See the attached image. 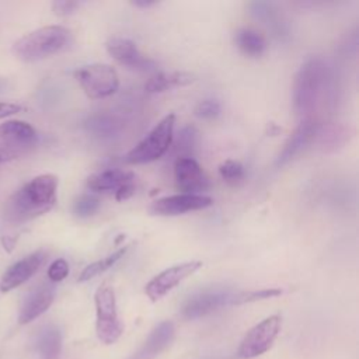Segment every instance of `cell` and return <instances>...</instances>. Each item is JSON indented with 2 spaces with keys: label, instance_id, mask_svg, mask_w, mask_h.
<instances>
[{
  "label": "cell",
  "instance_id": "1",
  "mask_svg": "<svg viewBox=\"0 0 359 359\" xmlns=\"http://www.w3.org/2000/svg\"><path fill=\"white\" fill-rule=\"evenodd\" d=\"M335 94L334 73L328 63L313 56L297 70L293 81V107L302 119L314 118L324 102H331Z\"/></svg>",
  "mask_w": 359,
  "mask_h": 359
},
{
  "label": "cell",
  "instance_id": "2",
  "mask_svg": "<svg viewBox=\"0 0 359 359\" xmlns=\"http://www.w3.org/2000/svg\"><path fill=\"white\" fill-rule=\"evenodd\" d=\"M56 175L42 174L32 178L7 199L4 217L11 223H22L50 210L56 203Z\"/></svg>",
  "mask_w": 359,
  "mask_h": 359
},
{
  "label": "cell",
  "instance_id": "3",
  "mask_svg": "<svg viewBox=\"0 0 359 359\" xmlns=\"http://www.w3.org/2000/svg\"><path fill=\"white\" fill-rule=\"evenodd\" d=\"M73 42V34L63 25H46L17 39L13 53L22 62H36L66 50Z\"/></svg>",
  "mask_w": 359,
  "mask_h": 359
},
{
  "label": "cell",
  "instance_id": "4",
  "mask_svg": "<svg viewBox=\"0 0 359 359\" xmlns=\"http://www.w3.org/2000/svg\"><path fill=\"white\" fill-rule=\"evenodd\" d=\"M175 115H165L133 149H130L125 161L128 164H146L160 158L170 147L174 137Z\"/></svg>",
  "mask_w": 359,
  "mask_h": 359
},
{
  "label": "cell",
  "instance_id": "5",
  "mask_svg": "<svg viewBox=\"0 0 359 359\" xmlns=\"http://www.w3.org/2000/svg\"><path fill=\"white\" fill-rule=\"evenodd\" d=\"M94 303L95 332L98 339L105 345L115 344L121 338L123 327L118 316L116 297L114 289L108 283L101 285L94 294Z\"/></svg>",
  "mask_w": 359,
  "mask_h": 359
},
{
  "label": "cell",
  "instance_id": "6",
  "mask_svg": "<svg viewBox=\"0 0 359 359\" xmlns=\"http://www.w3.org/2000/svg\"><path fill=\"white\" fill-rule=\"evenodd\" d=\"M233 304H240V292L223 287L205 289L194 293L185 300L181 314L185 320H196Z\"/></svg>",
  "mask_w": 359,
  "mask_h": 359
},
{
  "label": "cell",
  "instance_id": "7",
  "mask_svg": "<svg viewBox=\"0 0 359 359\" xmlns=\"http://www.w3.org/2000/svg\"><path fill=\"white\" fill-rule=\"evenodd\" d=\"M76 79L86 95L93 100L109 97L119 87L116 70L105 63H93L80 67L76 72Z\"/></svg>",
  "mask_w": 359,
  "mask_h": 359
},
{
  "label": "cell",
  "instance_id": "8",
  "mask_svg": "<svg viewBox=\"0 0 359 359\" xmlns=\"http://www.w3.org/2000/svg\"><path fill=\"white\" fill-rule=\"evenodd\" d=\"M282 325V318L278 314L269 316L255 324L241 339L237 356L240 359H252L261 356L273 345Z\"/></svg>",
  "mask_w": 359,
  "mask_h": 359
},
{
  "label": "cell",
  "instance_id": "9",
  "mask_svg": "<svg viewBox=\"0 0 359 359\" xmlns=\"http://www.w3.org/2000/svg\"><path fill=\"white\" fill-rule=\"evenodd\" d=\"M201 266V261H188L172 265L157 273L154 278H151L149 283L144 286V293L151 302H158L165 294H168L175 286H178L184 279L195 273Z\"/></svg>",
  "mask_w": 359,
  "mask_h": 359
},
{
  "label": "cell",
  "instance_id": "10",
  "mask_svg": "<svg viewBox=\"0 0 359 359\" xmlns=\"http://www.w3.org/2000/svg\"><path fill=\"white\" fill-rule=\"evenodd\" d=\"M213 203L210 196L202 194H175L156 199L149 210L158 216H177L187 212L206 209Z\"/></svg>",
  "mask_w": 359,
  "mask_h": 359
},
{
  "label": "cell",
  "instance_id": "11",
  "mask_svg": "<svg viewBox=\"0 0 359 359\" xmlns=\"http://www.w3.org/2000/svg\"><path fill=\"white\" fill-rule=\"evenodd\" d=\"M107 52L122 66L137 72H156L153 59L143 55L136 43L128 38H112L107 42Z\"/></svg>",
  "mask_w": 359,
  "mask_h": 359
},
{
  "label": "cell",
  "instance_id": "12",
  "mask_svg": "<svg viewBox=\"0 0 359 359\" xmlns=\"http://www.w3.org/2000/svg\"><path fill=\"white\" fill-rule=\"evenodd\" d=\"M174 177L182 194H199L209 187L198 161L189 156H180L174 163Z\"/></svg>",
  "mask_w": 359,
  "mask_h": 359
},
{
  "label": "cell",
  "instance_id": "13",
  "mask_svg": "<svg viewBox=\"0 0 359 359\" xmlns=\"http://www.w3.org/2000/svg\"><path fill=\"white\" fill-rule=\"evenodd\" d=\"M248 10L250 14L264 24L275 38L279 41H287L290 38V25L275 3L252 1L248 4Z\"/></svg>",
  "mask_w": 359,
  "mask_h": 359
},
{
  "label": "cell",
  "instance_id": "14",
  "mask_svg": "<svg viewBox=\"0 0 359 359\" xmlns=\"http://www.w3.org/2000/svg\"><path fill=\"white\" fill-rule=\"evenodd\" d=\"M318 121L316 118L302 119L296 126L293 133L286 140L282 151L276 158V167H283L290 163L297 154H300L310 143L314 142V136L318 128Z\"/></svg>",
  "mask_w": 359,
  "mask_h": 359
},
{
  "label": "cell",
  "instance_id": "15",
  "mask_svg": "<svg viewBox=\"0 0 359 359\" xmlns=\"http://www.w3.org/2000/svg\"><path fill=\"white\" fill-rule=\"evenodd\" d=\"M45 257L46 254L39 250L14 262L3 273L0 279V290L6 293L27 282L41 268V265L45 261Z\"/></svg>",
  "mask_w": 359,
  "mask_h": 359
},
{
  "label": "cell",
  "instance_id": "16",
  "mask_svg": "<svg viewBox=\"0 0 359 359\" xmlns=\"http://www.w3.org/2000/svg\"><path fill=\"white\" fill-rule=\"evenodd\" d=\"M175 337V327L171 321L165 320L158 323L144 342L128 359H156L165 348L170 346Z\"/></svg>",
  "mask_w": 359,
  "mask_h": 359
},
{
  "label": "cell",
  "instance_id": "17",
  "mask_svg": "<svg viewBox=\"0 0 359 359\" xmlns=\"http://www.w3.org/2000/svg\"><path fill=\"white\" fill-rule=\"evenodd\" d=\"M125 123L121 116L112 112H94L83 122V129L98 140H114L123 132Z\"/></svg>",
  "mask_w": 359,
  "mask_h": 359
},
{
  "label": "cell",
  "instance_id": "18",
  "mask_svg": "<svg viewBox=\"0 0 359 359\" xmlns=\"http://www.w3.org/2000/svg\"><path fill=\"white\" fill-rule=\"evenodd\" d=\"M53 299H55V287L52 285L42 283L36 286L25 297L20 310L18 323L28 324L35 318H38L52 306Z\"/></svg>",
  "mask_w": 359,
  "mask_h": 359
},
{
  "label": "cell",
  "instance_id": "19",
  "mask_svg": "<svg viewBox=\"0 0 359 359\" xmlns=\"http://www.w3.org/2000/svg\"><path fill=\"white\" fill-rule=\"evenodd\" d=\"M351 137L349 126L338 122L318 123L314 143L324 153H332L346 144Z\"/></svg>",
  "mask_w": 359,
  "mask_h": 359
},
{
  "label": "cell",
  "instance_id": "20",
  "mask_svg": "<svg viewBox=\"0 0 359 359\" xmlns=\"http://www.w3.org/2000/svg\"><path fill=\"white\" fill-rule=\"evenodd\" d=\"M0 139L11 147L29 149L38 143V133L24 121H7L0 125Z\"/></svg>",
  "mask_w": 359,
  "mask_h": 359
},
{
  "label": "cell",
  "instance_id": "21",
  "mask_svg": "<svg viewBox=\"0 0 359 359\" xmlns=\"http://www.w3.org/2000/svg\"><path fill=\"white\" fill-rule=\"evenodd\" d=\"M133 180L135 175L130 171L121 168H108L88 177L87 187L94 192H116L123 185L133 182Z\"/></svg>",
  "mask_w": 359,
  "mask_h": 359
},
{
  "label": "cell",
  "instance_id": "22",
  "mask_svg": "<svg viewBox=\"0 0 359 359\" xmlns=\"http://www.w3.org/2000/svg\"><path fill=\"white\" fill-rule=\"evenodd\" d=\"M195 80V76L188 72H170V73H157L149 79L144 84L147 93H163L177 87L191 84Z\"/></svg>",
  "mask_w": 359,
  "mask_h": 359
},
{
  "label": "cell",
  "instance_id": "23",
  "mask_svg": "<svg viewBox=\"0 0 359 359\" xmlns=\"http://www.w3.org/2000/svg\"><path fill=\"white\" fill-rule=\"evenodd\" d=\"M36 348L42 359H57L62 352V334L56 325H45L36 338Z\"/></svg>",
  "mask_w": 359,
  "mask_h": 359
},
{
  "label": "cell",
  "instance_id": "24",
  "mask_svg": "<svg viewBox=\"0 0 359 359\" xmlns=\"http://www.w3.org/2000/svg\"><path fill=\"white\" fill-rule=\"evenodd\" d=\"M236 45L247 56L257 57L261 56L266 49L265 38L251 28H241L236 32Z\"/></svg>",
  "mask_w": 359,
  "mask_h": 359
},
{
  "label": "cell",
  "instance_id": "25",
  "mask_svg": "<svg viewBox=\"0 0 359 359\" xmlns=\"http://www.w3.org/2000/svg\"><path fill=\"white\" fill-rule=\"evenodd\" d=\"M128 250H129V245H123V247L118 248L116 251H114L112 254H109V255H107V257H104V258H101V259H98V261H95V262H93V264H90V265H87V266L81 271V273L79 275V282L90 280V279L98 276L100 273L108 271V269H109L111 266H114L121 258H123V255L128 252Z\"/></svg>",
  "mask_w": 359,
  "mask_h": 359
},
{
  "label": "cell",
  "instance_id": "26",
  "mask_svg": "<svg viewBox=\"0 0 359 359\" xmlns=\"http://www.w3.org/2000/svg\"><path fill=\"white\" fill-rule=\"evenodd\" d=\"M219 174L224 182L229 185H237L244 180L245 171L241 163L236 160H226L223 164L219 167Z\"/></svg>",
  "mask_w": 359,
  "mask_h": 359
},
{
  "label": "cell",
  "instance_id": "27",
  "mask_svg": "<svg viewBox=\"0 0 359 359\" xmlns=\"http://www.w3.org/2000/svg\"><path fill=\"white\" fill-rule=\"evenodd\" d=\"M100 208V199L94 195L84 194L79 196L73 205V212L79 217H88L94 215Z\"/></svg>",
  "mask_w": 359,
  "mask_h": 359
},
{
  "label": "cell",
  "instance_id": "28",
  "mask_svg": "<svg viewBox=\"0 0 359 359\" xmlns=\"http://www.w3.org/2000/svg\"><path fill=\"white\" fill-rule=\"evenodd\" d=\"M196 143H198V130L195 126L187 125L180 129L177 142H175L177 150H180L182 153H189L195 149Z\"/></svg>",
  "mask_w": 359,
  "mask_h": 359
},
{
  "label": "cell",
  "instance_id": "29",
  "mask_svg": "<svg viewBox=\"0 0 359 359\" xmlns=\"http://www.w3.org/2000/svg\"><path fill=\"white\" fill-rule=\"evenodd\" d=\"M222 114L220 102L216 100H203L195 108V115L201 119H216Z\"/></svg>",
  "mask_w": 359,
  "mask_h": 359
},
{
  "label": "cell",
  "instance_id": "30",
  "mask_svg": "<svg viewBox=\"0 0 359 359\" xmlns=\"http://www.w3.org/2000/svg\"><path fill=\"white\" fill-rule=\"evenodd\" d=\"M69 275V264L63 258L55 259L48 268V278L50 282H60Z\"/></svg>",
  "mask_w": 359,
  "mask_h": 359
},
{
  "label": "cell",
  "instance_id": "31",
  "mask_svg": "<svg viewBox=\"0 0 359 359\" xmlns=\"http://www.w3.org/2000/svg\"><path fill=\"white\" fill-rule=\"evenodd\" d=\"M80 4L81 3L72 1V0H57V1H53L52 8L57 15H69V14H73L80 7Z\"/></svg>",
  "mask_w": 359,
  "mask_h": 359
},
{
  "label": "cell",
  "instance_id": "32",
  "mask_svg": "<svg viewBox=\"0 0 359 359\" xmlns=\"http://www.w3.org/2000/svg\"><path fill=\"white\" fill-rule=\"evenodd\" d=\"M21 109H22V107L15 104V102L1 101L0 102V119L6 118V116H10V115H14V114H18Z\"/></svg>",
  "mask_w": 359,
  "mask_h": 359
},
{
  "label": "cell",
  "instance_id": "33",
  "mask_svg": "<svg viewBox=\"0 0 359 359\" xmlns=\"http://www.w3.org/2000/svg\"><path fill=\"white\" fill-rule=\"evenodd\" d=\"M133 194H135V185H133V182H130V184H126L122 188H119L115 192V198H116V201H125V199L130 198Z\"/></svg>",
  "mask_w": 359,
  "mask_h": 359
},
{
  "label": "cell",
  "instance_id": "34",
  "mask_svg": "<svg viewBox=\"0 0 359 359\" xmlns=\"http://www.w3.org/2000/svg\"><path fill=\"white\" fill-rule=\"evenodd\" d=\"M1 244H3L4 250L11 251L13 247H14V244H15V237H8V236L3 237V238H1Z\"/></svg>",
  "mask_w": 359,
  "mask_h": 359
},
{
  "label": "cell",
  "instance_id": "35",
  "mask_svg": "<svg viewBox=\"0 0 359 359\" xmlns=\"http://www.w3.org/2000/svg\"><path fill=\"white\" fill-rule=\"evenodd\" d=\"M133 6L136 7H140V8H147V7H151L154 4H157V1H151V0H135L132 1Z\"/></svg>",
  "mask_w": 359,
  "mask_h": 359
},
{
  "label": "cell",
  "instance_id": "36",
  "mask_svg": "<svg viewBox=\"0 0 359 359\" xmlns=\"http://www.w3.org/2000/svg\"><path fill=\"white\" fill-rule=\"evenodd\" d=\"M15 153L11 151V150H6L3 147H0V161H6V160H10V158H14Z\"/></svg>",
  "mask_w": 359,
  "mask_h": 359
}]
</instances>
